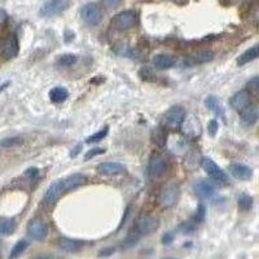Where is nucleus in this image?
Instances as JSON below:
<instances>
[{"label":"nucleus","instance_id":"nucleus-10","mask_svg":"<svg viewBox=\"0 0 259 259\" xmlns=\"http://www.w3.org/2000/svg\"><path fill=\"white\" fill-rule=\"evenodd\" d=\"M64 192H65L64 180L53 181L48 187V189H47L46 194H44V202H46L47 205H55Z\"/></svg>","mask_w":259,"mask_h":259},{"label":"nucleus","instance_id":"nucleus-24","mask_svg":"<svg viewBox=\"0 0 259 259\" xmlns=\"http://www.w3.org/2000/svg\"><path fill=\"white\" fill-rule=\"evenodd\" d=\"M16 230V223L13 219H1L0 220V235L9 236Z\"/></svg>","mask_w":259,"mask_h":259},{"label":"nucleus","instance_id":"nucleus-22","mask_svg":"<svg viewBox=\"0 0 259 259\" xmlns=\"http://www.w3.org/2000/svg\"><path fill=\"white\" fill-rule=\"evenodd\" d=\"M69 97V92L65 87H55L49 91V98L51 101L60 104V102H64L66 98Z\"/></svg>","mask_w":259,"mask_h":259},{"label":"nucleus","instance_id":"nucleus-3","mask_svg":"<svg viewBox=\"0 0 259 259\" xmlns=\"http://www.w3.org/2000/svg\"><path fill=\"white\" fill-rule=\"evenodd\" d=\"M168 171V160L161 154H153L148 162V174L152 179H160Z\"/></svg>","mask_w":259,"mask_h":259},{"label":"nucleus","instance_id":"nucleus-41","mask_svg":"<svg viewBox=\"0 0 259 259\" xmlns=\"http://www.w3.org/2000/svg\"><path fill=\"white\" fill-rule=\"evenodd\" d=\"M5 18H7V14H5V12L0 9V23H3L4 21H5Z\"/></svg>","mask_w":259,"mask_h":259},{"label":"nucleus","instance_id":"nucleus-33","mask_svg":"<svg viewBox=\"0 0 259 259\" xmlns=\"http://www.w3.org/2000/svg\"><path fill=\"white\" fill-rule=\"evenodd\" d=\"M105 153V149L104 148H95V149H91V151H88L87 153H86L85 158L88 161V160H91V158L96 157V156H100V154H104Z\"/></svg>","mask_w":259,"mask_h":259},{"label":"nucleus","instance_id":"nucleus-11","mask_svg":"<svg viewBox=\"0 0 259 259\" xmlns=\"http://www.w3.org/2000/svg\"><path fill=\"white\" fill-rule=\"evenodd\" d=\"M192 189L198 197L202 198H210L214 193H215V188L210 181L205 180V179H198V180L193 181L192 184Z\"/></svg>","mask_w":259,"mask_h":259},{"label":"nucleus","instance_id":"nucleus-17","mask_svg":"<svg viewBox=\"0 0 259 259\" xmlns=\"http://www.w3.org/2000/svg\"><path fill=\"white\" fill-rule=\"evenodd\" d=\"M257 121H258V108L250 104L241 112V122L245 126H253L256 125Z\"/></svg>","mask_w":259,"mask_h":259},{"label":"nucleus","instance_id":"nucleus-16","mask_svg":"<svg viewBox=\"0 0 259 259\" xmlns=\"http://www.w3.org/2000/svg\"><path fill=\"white\" fill-rule=\"evenodd\" d=\"M231 174L239 179V180H248L253 175V171L249 166H245L243 164H233L230 166Z\"/></svg>","mask_w":259,"mask_h":259},{"label":"nucleus","instance_id":"nucleus-25","mask_svg":"<svg viewBox=\"0 0 259 259\" xmlns=\"http://www.w3.org/2000/svg\"><path fill=\"white\" fill-rule=\"evenodd\" d=\"M27 246H29V243H27L26 240H20V241H17V243L14 244L13 248H12V250H10L9 259L18 258V257H20L21 254L27 249Z\"/></svg>","mask_w":259,"mask_h":259},{"label":"nucleus","instance_id":"nucleus-38","mask_svg":"<svg viewBox=\"0 0 259 259\" xmlns=\"http://www.w3.org/2000/svg\"><path fill=\"white\" fill-rule=\"evenodd\" d=\"M114 253V248H108V249H104L100 252V256L101 257H109L110 254H113Z\"/></svg>","mask_w":259,"mask_h":259},{"label":"nucleus","instance_id":"nucleus-29","mask_svg":"<svg viewBox=\"0 0 259 259\" xmlns=\"http://www.w3.org/2000/svg\"><path fill=\"white\" fill-rule=\"evenodd\" d=\"M138 241H139V236H135V235H128L127 237H125V239L122 240L121 249H123V250L131 249V248L136 246Z\"/></svg>","mask_w":259,"mask_h":259},{"label":"nucleus","instance_id":"nucleus-4","mask_svg":"<svg viewBox=\"0 0 259 259\" xmlns=\"http://www.w3.org/2000/svg\"><path fill=\"white\" fill-rule=\"evenodd\" d=\"M81 17L88 26H97L98 23L101 22L102 12L97 4L87 3L81 9Z\"/></svg>","mask_w":259,"mask_h":259},{"label":"nucleus","instance_id":"nucleus-6","mask_svg":"<svg viewBox=\"0 0 259 259\" xmlns=\"http://www.w3.org/2000/svg\"><path fill=\"white\" fill-rule=\"evenodd\" d=\"M179 187L176 184H168L165 185L160 194V203L164 207H171L176 203L177 198H179Z\"/></svg>","mask_w":259,"mask_h":259},{"label":"nucleus","instance_id":"nucleus-27","mask_svg":"<svg viewBox=\"0 0 259 259\" xmlns=\"http://www.w3.org/2000/svg\"><path fill=\"white\" fill-rule=\"evenodd\" d=\"M77 63V56L73 55V53H65V55H61V56L57 59V64L60 66H64V68H69V66L74 65Z\"/></svg>","mask_w":259,"mask_h":259},{"label":"nucleus","instance_id":"nucleus-18","mask_svg":"<svg viewBox=\"0 0 259 259\" xmlns=\"http://www.w3.org/2000/svg\"><path fill=\"white\" fill-rule=\"evenodd\" d=\"M153 65L157 68V69H170L175 65V60L173 59L169 55H165V53H160V55H156L153 57Z\"/></svg>","mask_w":259,"mask_h":259},{"label":"nucleus","instance_id":"nucleus-31","mask_svg":"<svg viewBox=\"0 0 259 259\" xmlns=\"http://www.w3.org/2000/svg\"><path fill=\"white\" fill-rule=\"evenodd\" d=\"M108 126H105L104 128H101L100 131H97L96 134L91 135L89 138H87V140H86V143H88V144H91V143H96V141H100L102 140V139L105 138L106 135H108Z\"/></svg>","mask_w":259,"mask_h":259},{"label":"nucleus","instance_id":"nucleus-20","mask_svg":"<svg viewBox=\"0 0 259 259\" xmlns=\"http://www.w3.org/2000/svg\"><path fill=\"white\" fill-rule=\"evenodd\" d=\"M205 105H206L207 109H210V112H213L214 114L218 115V117H222L224 118V109L223 105L220 104V101L218 100L215 96L209 95L205 100Z\"/></svg>","mask_w":259,"mask_h":259},{"label":"nucleus","instance_id":"nucleus-5","mask_svg":"<svg viewBox=\"0 0 259 259\" xmlns=\"http://www.w3.org/2000/svg\"><path fill=\"white\" fill-rule=\"evenodd\" d=\"M27 233L33 240L42 241L48 235V226L44 220L39 219V218H34L27 224Z\"/></svg>","mask_w":259,"mask_h":259},{"label":"nucleus","instance_id":"nucleus-37","mask_svg":"<svg viewBox=\"0 0 259 259\" xmlns=\"http://www.w3.org/2000/svg\"><path fill=\"white\" fill-rule=\"evenodd\" d=\"M102 3L105 4L108 8H114L121 3V0H102Z\"/></svg>","mask_w":259,"mask_h":259},{"label":"nucleus","instance_id":"nucleus-7","mask_svg":"<svg viewBox=\"0 0 259 259\" xmlns=\"http://www.w3.org/2000/svg\"><path fill=\"white\" fill-rule=\"evenodd\" d=\"M201 166H202V169L205 171H206V174L209 175V176L211 177V179H214V180L217 181H227V174L224 173L222 169L218 166L215 162L211 160V158H202V161H201Z\"/></svg>","mask_w":259,"mask_h":259},{"label":"nucleus","instance_id":"nucleus-15","mask_svg":"<svg viewBox=\"0 0 259 259\" xmlns=\"http://www.w3.org/2000/svg\"><path fill=\"white\" fill-rule=\"evenodd\" d=\"M248 105H250V95L246 91H240L231 98V106L236 112H243Z\"/></svg>","mask_w":259,"mask_h":259},{"label":"nucleus","instance_id":"nucleus-13","mask_svg":"<svg viewBox=\"0 0 259 259\" xmlns=\"http://www.w3.org/2000/svg\"><path fill=\"white\" fill-rule=\"evenodd\" d=\"M18 49H20V44H18V40H17L16 35H9L7 39L4 40L3 47H1V53L5 59H13L18 55Z\"/></svg>","mask_w":259,"mask_h":259},{"label":"nucleus","instance_id":"nucleus-40","mask_svg":"<svg viewBox=\"0 0 259 259\" xmlns=\"http://www.w3.org/2000/svg\"><path fill=\"white\" fill-rule=\"evenodd\" d=\"M26 175L27 176H35V175H38V169H35V168L29 169V170L26 171Z\"/></svg>","mask_w":259,"mask_h":259},{"label":"nucleus","instance_id":"nucleus-2","mask_svg":"<svg viewBox=\"0 0 259 259\" xmlns=\"http://www.w3.org/2000/svg\"><path fill=\"white\" fill-rule=\"evenodd\" d=\"M136 23V12L132 9H126L115 14L114 18L112 20L113 29L118 30V31H125V30L131 29Z\"/></svg>","mask_w":259,"mask_h":259},{"label":"nucleus","instance_id":"nucleus-23","mask_svg":"<svg viewBox=\"0 0 259 259\" xmlns=\"http://www.w3.org/2000/svg\"><path fill=\"white\" fill-rule=\"evenodd\" d=\"M151 139L154 144L157 147H165L166 143H168V135L165 132V130L162 127H156L152 130L151 132Z\"/></svg>","mask_w":259,"mask_h":259},{"label":"nucleus","instance_id":"nucleus-28","mask_svg":"<svg viewBox=\"0 0 259 259\" xmlns=\"http://www.w3.org/2000/svg\"><path fill=\"white\" fill-rule=\"evenodd\" d=\"M214 59V53L211 51H201V52H197L193 56V61L196 64H205L209 63Z\"/></svg>","mask_w":259,"mask_h":259},{"label":"nucleus","instance_id":"nucleus-14","mask_svg":"<svg viewBox=\"0 0 259 259\" xmlns=\"http://www.w3.org/2000/svg\"><path fill=\"white\" fill-rule=\"evenodd\" d=\"M96 170L101 175H118L125 173L126 168L119 162H102V164L97 165Z\"/></svg>","mask_w":259,"mask_h":259},{"label":"nucleus","instance_id":"nucleus-12","mask_svg":"<svg viewBox=\"0 0 259 259\" xmlns=\"http://www.w3.org/2000/svg\"><path fill=\"white\" fill-rule=\"evenodd\" d=\"M57 246L63 252L66 253H78L83 249L85 243L81 240L70 239V237H59L57 239Z\"/></svg>","mask_w":259,"mask_h":259},{"label":"nucleus","instance_id":"nucleus-36","mask_svg":"<svg viewBox=\"0 0 259 259\" xmlns=\"http://www.w3.org/2000/svg\"><path fill=\"white\" fill-rule=\"evenodd\" d=\"M173 241H174V235L171 232L165 233L164 236H162V244H164V245H170Z\"/></svg>","mask_w":259,"mask_h":259},{"label":"nucleus","instance_id":"nucleus-1","mask_svg":"<svg viewBox=\"0 0 259 259\" xmlns=\"http://www.w3.org/2000/svg\"><path fill=\"white\" fill-rule=\"evenodd\" d=\"M184 118H185V110L181 106H173L165 113L162 125L169 130H176L183 125Z\"/></svg>","mask_w":259,"mask_h":259},{"label":"nucleus","instance_id":"nucleus-9","mask_svg":"<svg viewBox=\"0 0 259 259\" xmlns=\"http://www.w3.org/2000/svg\"><path fill=\"white\" fill-rule=\"evenodd\" d=\"M66 8V0H48L43 4L39 13L43 17H52Z\"/></svg>","mask_w":259,"mask_h":259},{"label":"nucleus","instance_id":"nucleus-42","mask_svg":"<svg viewBox=\"0 0 259 259\" xmlns=\"http://www.w3.org/2000/svg\"><path fill=\"white\" fill-rule=\"evenodd\" d=\"M79 149H81V144L77 145V148H74V153H70V157H76L77 154L79 153Z\"/></svg>","mask_w":259,"mask_h":259},{"label":"nucleus","instance_id":"nucleus-26","mask_svg":"<svg viewBox=\"0 0 259 259\" xmlns=\"http://www.w3.org/2000/svg\"><path fill=\"white\" fill-rule=\"evenodd\" d=\"M237 205H239V207L243 211L250 210L253 206V197L249 196V194L243 193L239 197V200H237Z\"/></svg>","mask_w":259,"mask_h":259},{"label":"nucleus","instance_id":"nucleus-19","mask_svg":"<svg viewBox=\"0 0 259 259\" xmlns=\"http://www.w3.org/2000/svg\"><path fill=\"white\" fill-rule=\"evenodd\" d=\"M86 176L83 174H73L70 176H68L66 179H64V188L65 190H72L76 189V188L81 187L86 183Z\"/></svg>","mask_w":259,"mask_h":259},{"label":"nucleus","instance_id":"nucleus-43","mask_svg":"<svg viewBox=\"0 0 259 259\" xmlns=\"http://www.w3.org/2000/svg\"><path fill=\"white\" fill-rule=\"evenodd\" d=\"M166 259H174V258H166Z\"/></svg>","mask_w":259,"mask_h":259},{"label":"nucleus","instance_id":"nucleus-39","mask_svg":"<svg viewBox=\"0 0 259 259\" xmlns=\"http://www.w3.org/2000/svg\"><path fill=\"white\" fill-rule=\"evenodd\" d=\"M36 259H59V258H57L56 256H53V254H40Z\"/></svg>","mask_w":259,"mask_h":259},{"label":"nucleus","instance_id":"nucleus-8","mask_svg":"<svg viewBox=\"0 0 259 259\" xmlns=\"http://www.w3.org/2000/svg\"><path fill=\"white\" fill-rule=\"evenodd\" d=\"M158 224H160V220L157 218L152 217V215H144L138 220V224H136V232L140 235V236H148L153 233L154 231L158 228Z\"/></svg>","mask_w":259,"mask_h":259},{"label":"nucleus","instance_id":"nucleus-35","mask_svg":"<svg viewBox=\"0 0 259 259\" xmlns=\"http://www.w3.org/2000/svg\"><path fill=\"white\" fill-rule=\"evenodd\" d=\"M205 214H206V209H205V206L200 205V207H198V210H197V214H196L197 223H200V222H202V220L205 219Z\"/></svg>","mask_w":259,"mask_h":259},{"label":"nucleus","instance_id":"nucleus-34","mask_svg":"<svg viewBox=\"0 0 259 259\" xmlns=\"http://www.w3.org/2000/svg\"><path fill=\"white\" fill-rule=\"evenodd\" d=\"M218 127H219V125H218V121H215V119H211V121L209 122V127H207V130H209V134H210L211 136H214V135L218 132Z\"/></svg>","mask_w":259,"mask_h":259},{"label":"nucleus","instance_id":"nucleus-32","mask_svg":"<svg viewBox=\"0 0 259 259\" xmlns=\"http://www.w3.org/2000/svg\"><path fill=\"white\" fill-rule=\"evenodd\" d=\"M20 144H22V139L18 138V136L3 139V140L0 141V147H3V148H12V147H16V145H20Z\"/></svg>","mask_w":259,"mask_h":259},{"label":"nucleus","instance_id":"nucleus-21","mask_svg":"<svg viewBox=\"0 0 259 259\" xmlns=\"http://www.w3.org/2000/svg\"><path fill=\"white\" fill-rule=\"evenodd\" d=\"M258 56H259V47L258 44H256V46L250 47L249 49H246L245 52L239 57L237 64H239V65H245V64H249L252 63V61H254V60L258 59Z\"/></svg>","mask_w":259,"mask_h":259},{"label":"nucleus","instance_id":"nucleus-30","mask_svg":"<svg viewBox=\"0 0 259 259\" xmlns=\"http://www.w3.org/2000/svg\"><path fill=\"white\" fill-rule=\"evenodd\" d=\"M258 91H259V78L258 77H253L249 82H248V85H246V92L252 96V95H257Z\"/></svg>","mask_w":259,"mask_h":259}]
</instances>
